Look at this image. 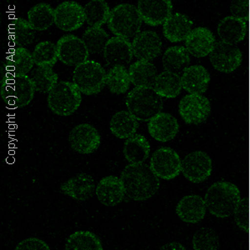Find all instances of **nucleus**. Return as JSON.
Listing matches in <instances>:
<instances>
[{"instance_id":"1","label":"nucleus","mask_w":250,"mask_h":250,"mask_svg":"<svg viewBox=\"0 0 250 250\" xmlns=\"http://www.w3.org/2000/svg\"><path fill=\"white\" fill-rule=\"evenodd\" d=\"M120 179L125 194L129 199L144 201L150 199L159 190V179L146 164H130L121 173Z\"/></svg>"},{"instance_id":"2","label":"nucleus","mask_w":250,"mask_h":250,"mask_svg":"<svg viewBox=\"0 0 250 250\" xmlns=\"http://www.w3.org/2000/svg\"><path fill=\"white\" fill-rule=\"evenodd\" d=\"M206 208L214 216L227 218L235 213L240 204V192L229 182H218L208 188L205 199Z\"/></svg>"},{"instance_id":"3","label":"nucleus","mask_w":250,"mask_h":250,"mask_svg":"<svg viewBox=\"0 0 250 250\" xmlns=\"http://www.w3.org/2000/svg\"><path fill=\"white\" fill-rule=\"evenodd\" d=\"M126 106L137 120L149 122L162 112L164 103L154 88L135 87L126 98Z\"/></svg>"},{"instance_id":"4","label":"nucleus","mask_w":250,"mask_h":250,"mask_svg":"<svg viewBox=\"0 0 250 250\" xmlns=\"http://www.w3.org/2000/svg\"><path fill=\"white\" fill-rule=\"evenodd\" d=\"M34 89L31 79L25 76L6 74L1 80L0 94L9 108H23L34 99Z\"/></svg>"},{"instance_id":"5","label":"nucleus","mask_w":250,"mask_h":250,"mask_svg":"<svg viewBox=\"0 0 250 250\" xmlns=\"http://www.w3.org/2000/svg\"><path fill=\"white\" fill-rule=\"evenodd\" d=\"M143 20L136 6L122 3L112 9L108 21V29L117 37L126 40L134 38L139 34Z\"/></svg>"},{"instance_id":"6","label":"nucleus","mask_w":250,"mask_h":250,"mask_svg":"<svg viewBox=\"0 0 250 250\" xmlns=\"http://www.w3.org/2000/svg\"><path fill=\"white\" fill-rule=\"evenodd\" d=\"M81 102V92L74 83L60 81L48 93V108L60 116L74 114L80 108Z\"/></svg>"},{"instance_id":"7","label":"nucleus","mask_w":250,"mask_h":250,"mask_svg":"<svg viewBox=\"0 0 250 250\" xmlns=\"http://www.w3.org/2000/svg\"><path fill=\"white\" fill-rule=\"evenodd\" d=\"M105 69L95 61H86L75 67L73 80L80 91L85 95H94L106 85Z\"/></svg>"},{"instance_id":"8","label":"nucleus","mask_w":250,"mask_h":250,"mask_svg":"<svg viewBox=\"0 0 250 250\" xmlns=\"http://www.w3.org/2000/svg\"><path fill=\"white\" fill-rule=\"evenodd\" d=\"M150 168L159 179L170 180L175 179L181 173L182 161L173 149L163 147L152 154Z\"/></svg>"},{"instance_id":"9","label":"nucleus","mask_w":250,"mask_h":250,"mask_svg":"<svg viewBox=\"0 0 250 250\" xmlns=\"http://www.w3.org/2000/svg\"><path fill=\"white\" fill-rule=\"evenodd\" d=\"M210 112V102L202 94H187L179 102V114L188 125L202 124Z\"/></svg>"},{"instance_id":"10","label":"nucleus","mask_w":250,"mask_h":250,"mask_svg":"<svg viewBox=\"0 0 250 250\" xmlns=\"http://www.w3.org/2000/svg\"><path fill=\"white\" fill-rule=\"evenodd\" d=\"M58 59L66 65L77 66L88 61L89 52L83 40L75 35H64L57 42Z\"/></svg>"},{"instance_id":"11","label":"nucleus","mask_w":250,"mask_h":250,"mask_svg":"<svg viewBox=\"0 0 250 250\" xmlns=\"http://www.w3.org/2000/svg\"><path fill=\"white\" fill-rule=\"evenodd\" d=\"M209 60L218 71L229 74L241 64L242 53L237 46L222 41L217 42L209 54Z\"/></svg>"},{"instance_id":"12","label":"nucleus","mask_w":250,"mask_h":250,"mask_svg":"<svg viewBox=\"0 0 250 250\" xmlns=\"http://www.w3.org/2000/svg\"><path fill=\"white\" fill-rule=\"evenodd\" d=\"M68 142L73 150L81 154L94 153L100 147V134L94 126L81 124L72 129Z\"/></svg>"},{"instance_id":"13","label":"nucleus","mask_w":250,"mask_h":250,"mask_svg":"<svg viewBox=\"0 0 250 250\" xmlns=\"http://www.w3.org/2000/svg\"><path fill=\"white\" fill-rule=\"evenodd\" d=\"M212 168L210 157L203 151H195L183 159L181 172L188 180L199 184L210 176Z\"/></svg>"},{"instance_id":"14","label":"nucleus","mask_w":250,"mask_h":250,"mask_svg":"<svg viewBox=\"0 0 250 250\" xmlns=\"http://www.w3.org/2000/svg\"><path fill=\"white\" fill-rule=\"evenodd\" d=\"M84 22V9L76 2L66 1L54 9V23L62 31L77 30Z\"/></svg>"},{"instance_id":"15","label":"nucleus","mask_w":250,"mask_h":250,"mask_svg":"<svg viewBox=\"0 0 250 250\" xmlns=\"http://www.w3.org/2000/svg\"><path fill=\"white\" fill-rule=\"evenodd\" d=\"M134 57L140 61L151 62L159 57L162 51V41L156 32H140L132 42Z\"/></svg>"},{"instance_id":"16","label":"nucleus","mask_w":250,"mask_h":250,"mask_svg":"<svg viewBox=\"0 0 250 250\" xmlns=\"http://www.w3.org/2000/svg\"><path fill=\"white\" fill-rule=\"evenodd\" d=\"M137 8L144 23L154 27L170 17L173 4L169 0H140Z\"/></svg>"},{"instance_id":"17","label":"nucleus","mask_w":250,"mask_h":250,"mask_svg":"<svg viewBox=\"0 0 250 250\" xmlns=\"http://www.w3.org/2000/svg\"><path fill=\"white\" fill-rule=\"evenodd\" d=\"M179 125L175 117L168 113H159L148 122L151 137L159 142H168L179 133Z\"/></svg>"},{"instance_id":"18","label":"nucleus","mask_w":250,"mask_h":250,"mask_svg":"<svg viewBox=\"0 0 250 250\" xmlns=\"http://www.w3.org/2000/svg\"><path fill=\"white\" fill-rule=\"evenodd\" d=\"M216 41L209 29L199 27L193 29L185 40V48L193 57L203 58L210 54Z\"/></svg>"},{"instance_id":"19","label":"nucleus","mask_w":250,"mask_h":250,"mask_svg":"<svg viewBox=\"0 0 250 250\" xmlns=\"http://www.w3.org/2000/svg\"><path fill=\"white\" fill-rule=\"evenodd\" d=\"M104 57L108 65H127L134 58L132 43L124 38H111L106 44Z\"/></svg>"},{"instance_id":"20","label":"nucleus","mask_w":250,"mask_h":250,"mask_svg":"<svg viewBox=\"0 0 250 250\" xmlns=\"http://www.w3.org/2000/svg\"><path fill=\"white\" fill-rule=\"evenodd\" d=\"M60 190L73 199L84 201L93 197L96 189L94 179L91 175L81 173L62 184Z\"/></svg>"},{"instance_id":"21","label":"nucleus","mask_w":250,"mask_h":250,"mask_svg":"<svg viewBox=\"0 0 250 250\" xmlns=\"http://www.w3.org/2000/svg\"><path fill=\"white\" fill-rule=\"evenodd\" d=\"M95 192L100 203L105 206L119 205L126 196L121 179L115 176L101 179L97 185Z\"/></svg>"},{"instance_id":"22","label":"nucleus","mask_w":250,"mask_h":250,"mask_svg":"<svg viewBox=\"0 0 250 250\" xmlns=\"http://www.w3.org/2000/svg\"><path fill=\"white\" fill-rule=\"evenodd\" d=\"M207 208L205 199L199 195H188L177 205L176 213L179 219L188 224H196L204 219Z\"/></svg>"},{"instance_id":"23","label":"nucleus","mask_w":250,"mask_h":250,"mask_svg":"<svg viewBox=\"0 0 250 250\" xmlns=\"http://www.w3.org/2000/svg\"><path fill=\"white\" fill-rule=\"evenodd\" d=\"M181 82L183 88L188 94H202L207 90L210 75L203 66H189L183 72Z\"/></svg>"},{"instance_id":"24","label":"nucleus","mask_w":250,"mask_h":250,"mask_svg":"<svg viewBox=\"0 0 250 250\" xmlns=\"http://www.w3.org/2000/svg\"><path fill=\"white\" fill-rule=\"evenodd\" d=\"M247 33V26L244 19L229 16L219 22L218 34L222 42L234 44L244 40Z\"/></svg>"},{"instance_id":"25","label":"nucleus","mask_w":250,"mask_h":250,"mask_svg":"<svg viewBox=\"0 0 250 250\" xmlns=\"http://www.w3.org/2000/svg\"><path fill=\"white\" fill-rule=\"evenodd\" d=\"M193 22L187 16L176 13L171 15L163 24V34L172 43L186 40L192 29Z\"/></svg>"},{"instance_id":"26","label":"nucleus","mask_w":250,"mask_h":250,"mask_svg":"<svg viewBox=\"0 0 250 250\" xmlns=\"http://www.w3.org/2000/svg\"><path fill=\"white\" fill-rule=\"evenodd\" d=\"M33 54L25 48L12 49L6 57L5 67L7 74L25 76L34 67Z\"/></svg>"},{"instance_id":"27","label":"nucleus","mask_w":250,"mask_h":250,"mask_svg":"<svg viewBox=\"0 0 250 250\" xmlns=\"http://www.w3.org/2000/svg\"><path fill=\"white\" fill-rule=\"evenodd\" d=\"M128 73L131 83L135 87L154 88L158 72L153 63L139 60L131 64Z\"/></svg>"},{"instance_id":"28","label":"nucleus","mask_w":250,"mask_h":250,"mask_svg":"<svg viewBox=\"0 0 250 250\" xmlns=\"http://www.w3.org/2000/svg\"><path fill=\"white\" fill-rule=\"evenodd\" d=\"M123 153L130 164H142L149 156L150 145L145 136L135 134L125 141Z\"/></svg>"},{"instance_id":"29","label":"nucleus","mask_w":250,"mask_h":250,"mask_svg":"<svg viewBox=\"0 0 250 250\" xmlns=\"http://www.w3.org/2000/svg\"><path fill=\"white\" fill-rule=\"evenodd\" d=\"M162 62L166 71L179 74L188 67L190 54L184 46H173L165 52Z\"/></svg>"},{"instance_id":"30","label":"nucleus","mask_w":250,"mask_h":250,"mask_svg":"<svg viewBox=\"0 0 250 250\" xmlns=\"http://www.w3.org/2000/svg\"><path fill=\"white\" fill-rule=\"evenodd\" d=\"M138 120L128 111H120L110 120L111 133L119 139H128L136 133Z\"/></svg>"},{"instance_id":"31","label":"nucleus","mask_w":250,"mask_h":250,"mask_svg":"<svg viewBox=\"0 0 250 250\" xmlns=\"http://www.w3.org/2000/svg\"><path fill=\"white\" fill-rule=\"evenodd\" d=\"M9 37L15 45L19 48H24L34 42L35 32L28 20L16 18L9 23Z\"/></svg>"},{"instance_id":"32","label":"nucleus","mask_w":250,"mask_h":250,"mask_svg":"<svg viewBox=\"0 0 250 250\" xmlns=\"http://www.w3.org/2000/svg\"><path fill=\"white\" fill-rule=\"evenodd\" d=\"M182 82L179 74L165 71L159 74L154 83V90L159 96L173 99L182 90Z\"/></svg>"},{"instance_id":"33","label":"nucleus","mask_w":250,"mask_h":250,"mask_svg":"<svg viewBox=\"0 0 250 250\" xmlns=\"http://www.w3.org/2000/svg\"><path fill=\"white\" fill-rule=\"evenodd\" d=\"M28 21L34 31H44L54 23V9L48 3H38L28 12Z\"/></svg>"},{"instance_id":"34","label":"nucleus","mask_w":250,"mask_h":250,"mask_svg":"<svg viewBox=\"0 0 250 250\" xmlns=\"http://www.w3.org/2000/svg\"><path fill=\"white\" fill-rule=\"evenodd\" d=\"M84 9L86 23L93 28H101L108 23L110 9L104 0H92L86 4Z\"/></svg>"},{"instance_id":"35","label":"nucleus","mask_w":250,"mask_h":250,"mask_svg":"<svg viewBox=\"0 0 250 250\" xmlns=\"http://www.w3.org/2000/svg\"><path fill=\"white\" fill-rule=\"evenodd\" d=\"M130 83L129 73L125 66H114L107 72L106 85L112 94H125L130 87Z\"/></svg>"},{"instance_id":"36","label":"nucleus","mask_w":250,"mask_h":250,"mask_svg":"<svg viewBox=\"0 0 250 250\" xmlns=\"http://www.w3.org/2000/svg\"><path fill=\"white\" fill-rule=\"evenodd\" d=\"M65 250H103L100 239L89 231H77L68 237Z\"/></svg>"},{"instance_id":"37","label":"nucleus","mask_w":250,"mask_h":250,"mask_svg":"<svg viewBox=\"0 0 250 250\" xmlns=\"http://www.w3.org/2000/svg\"><path fill=\"white\" fill-rule=\"evenodd\" d=\"M30 79L35 91L40 93H49L59 83L57 74L51 67H38L32 73Z\"/></svg>"},{"instance_id":"38","label":"nucleus","mask_w":250,"mask_h":250,"mask_svg":"<svg viewBox=\"0 0 250 250\" xmlns=\"http://www.w3.org/2000/svg\"><path fill=\"white\" fill-rule=\"evenodd\" d=\"M34 64L38 67H51L57 62V45L50 41L38 43L33 52Z\"/></svg>"},{"instance_id":"39","label":"nucleus","mask_w":250,"mask_h":250,"mask_svg":"<svg viewBox=\"0 0 250 250\" xmlns=\"http://www.w3.org/2000/svg\"><path fill=\"white\" fill-rule=\"evenodd\" d=\"M109 40L108 34L102 28L90 27L86 29L82 36L83 42L88 48L89 54H100L104 51Z\"/></svg>"},{"instance_id":"40","label":"nucleus","mask_w":250,"mask_h":250,"mask_svg":"<svg viewBox=\"0 0 250 250\" xmlns=\"http://www.w3.org/2000/svg\"><path fill=\"white\" fill-rule=\"evenodd\" d=\"M219 246V236L211 229L202 228L193 235L194 250H218Z\"/></svg>"},{"instance_id":"41","label":"nucleus","mask_w":250,"mask_h":250,"mask_svg":"<svg viewBox=\"0 0 250 250\" xmlns=\"http://www.w3.org/2000/svg\"><path fill=\"white\" fill-rule=\"evenodd\" d=\"M15 250H50V248L41 239L29 238L20 242Z\"/></svg>"},{"instance_id":"42","label":"nucleus","mask_w":250,"mask_h":250,"mask_svg":"<svg viewBox=\"0 0 250 250\" xmlns=\"http://www.w3.org/2000/svg\"><path fill=\"white\" fill-rule=\"evenodd\" d=\"M159 250H187L181 244L179 243H169V244H166L162 247L160 248Z\"/></svg>"}]
</instances>
